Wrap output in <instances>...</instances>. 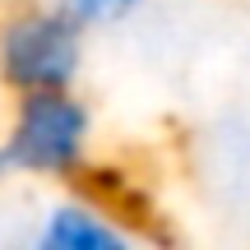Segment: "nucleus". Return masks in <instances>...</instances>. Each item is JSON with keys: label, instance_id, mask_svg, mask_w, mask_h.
I'll return each instance as SVG.
<instances>
[{"label": "nucleus", "instance_id": "f257e3e1", "mask_svg": "<svg viewBox=\"0 0 250 250\" xmlns=\"http://www.w3.org/2000/svg\"><path fill=\"white\" fill-rule=\"evenodd\" d=\"M88 23L56 0H23L0 14V83L14 98L74 88L83 70Z\"/></svg>", "mask_w": 250, "mask_h": 250}, {"label": "nucleus", "instance_id": "f03ea898", "mask_svg": "<svg viewBox=\"0 0 250 250\" xmlns=\"http://www.w3.org/2000/svg\"><path fill=\"white\" fill-rule=\"evenodd\" d=\"M5 158L23 176L70 181L88 167L93 153V107L74 88L23 93L5 130Z\"/></svg>", "mask_w": 250, "mask_h": 250}, {"label": "nucleus", "instance_id": "7ed1b4c3", "mask_svg": "<svg viewBox=\"0 0 250 250\" xmlns=\"http://www.w3.org/2000/svg\"><path fill=\"white\" fill-rule=\"evenodd\" d=\"M33 246L37 250H134L139 236L107 204L70 195L42 213V223L33 232Z\"/></svg>", "mask_w": 250, "mask_h": 250}, {"label": "nucleus", "instance_id": "20e7f679", "mask_svg": "<svg viewBox=\"0 0 250 250\" xmlns=\"http://www.w3.org/2000/svg\"><path fill=\"white\" fill-rule=\"evenodd\" d=\"M56 5H65L88 28H111V23H121V19H130L144 0H56Z\"/></svg>", "mask_w": 250, "mask_h": 250}, {"label": "nucleus", "instance_id": "39448f33", "mask_svg": "<svg viewBox=\"0 0 250 250\" xmlns=\"http://www.w3.org/2000/svg\"><path fill=\"white\" fill-rule=\"evenodd\" d=\"M9 171H14V167H9V158H5V144H0V181H5Z\"/></svg>", "mask_w": 250, "mask_h": 250}]
</instances>
